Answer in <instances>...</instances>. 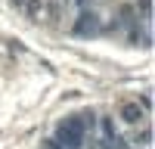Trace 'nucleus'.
<instances>
[{
	"label": "nucleus",
	"instance_id": "obj_3",
	"mask_svg": "<svg viewBox=\"0 0 155 149\" xmlns=\"http://www.w3.org/2000/svg\"><path fill=\"white\" fill-rule=\"evenodd\" d=\"M81 19H84V22H78V31H81V34H87V31L96 28V22H93L96 16H81Z\"/></svg>",
	"mask_w": 155,
	"mask_h": 149
},
{
	"label": "nucleus",
	"instance_id": "obj_1",
	"mask_svg": "<svg viewBox=\"0 0 155 149\" xmlns=\"http://www.w3.org/2000/svg\"><path fill=\"white\" fill-rule=\"evenodd\" d=\"M84 131H87V124L81 118H65L59 124V131H56L62 149H81L84 146Z\"/></svg>",
	"mask_w": 155,
	"mask_h": 149
},
{
	"label": "nucleus",
	"instance_id": "obj_4",
	"mask_svg": "<svg viewBox=\"0 0 155 149\" xmlns=\"http://www.w3.org/2000/svg\"><path fill=\"white\" fill-rule=\"evenodd\" d=\"M16 3H19V6H22V3H28V0H16Z\"/></svg>",
	"mask_w": 155,
	"mask_h": 149
},
{
	"label": "nucleus",
	"instance_id": "obj_2",
	"mask_svg": "<svg viewBox=\"0 0 155 149\" xmlns=\"http://www.w3.org/2000/svg\"><path fill=\"white\" fill-rule=\"evenodd\" d=\"M121 118L134 124V121H140V118H143V112H140V106H137V103H127V106L121 109Z\"/></svg>",
	"mask_w": 155,
	"mask_h": 149
}]
</instances>
